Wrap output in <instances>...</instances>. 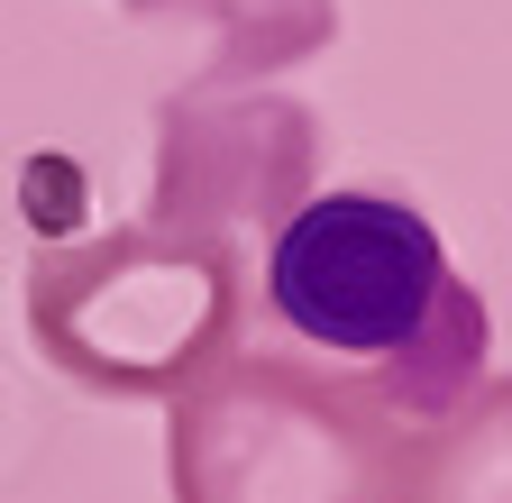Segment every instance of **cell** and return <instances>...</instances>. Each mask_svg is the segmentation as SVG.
I'll return each mask as SVG.
<instances>
[{
    "label": "cell",
    "mask_w": 512,
    "mask_h": 503,
    "mask_svg": "<svg viewBox=\"0 0 512 503\" xmlns=\"http://www.w3.org/2000/svg\"><path fill=\"white\" fill-rule=\"evenodd\" d=\"M256 266H266L275 330L311 366H330L394 439L494 375L485 293L448 266L439 229L394 193H357V183L311 193Z\"/></svg>",
    "instance_id": "obj_1"
},
{
    "label": "cell",
    "mask_w": 512,
    "mask_h": 503,
    "mask_svg": "<svg viewBox=\"0 0 512 503\" xmlns=\"http://www.w3.org/2000/svg\"><path fill=\"white\" fill-rule=\"evenodd\" d=\"M247 293L256 275L229 247L156 229V220H119L92 238H64L28 257L19 311L37 357L83 394L110 403H174L220 348L247 330Z\"/></svg>",
    "instance_id": "obj_2"
},
{
    "label": "cell",
    "mask_w": 512,
    "mask_h": 503,
    "mask_svg": "<svg viewBox=\"0 0 512 503\" xmlns=\"http://www.w3.org/2000/svg\"><path fill=\"white\" fill-rule=\"evenodd\" d=\"M394 430L302 348H220L165 421L174 503H384Z\"/></svg>",
    "instance_id": "obj_3"
},
{
    "label": "cell",
    "mask_w": 512,
    "mask_h": 503,
    "mask_svg": "<svg viewBox=\"0 0 512 503\" xmlns=\"http://www.w3.org/2000/svg\"><path fill=\"white\" fill-rule=\"evenodd\" d=\"M320 183V119L266 83H183L156 101V183L147 220L229 247L256 275L266 238Z\"/></svg>",
    "instance_id": "obj_4"
},
{
    "label": "cell",
    "mask_w": 512,
    "mask_h": 503,
    "mask_svg": "<svg viewBox=\"0 0 512 503\" xmlns=\"http://www.w3.org/2000/svg\"><path fill=\"white\" fill-rule=\"evenodd\" d=\"M384 503H512V385L503 366L467 403L394 439V476Z\"/></svg>",
    "instance_id": "obj_5"
},
{
    "label": "cell",
    "mask_w": 512,
    "mask_h": 503,
    "mask_svg": "<svg viewBox=\"0 0 512 503\" xmlns=\"http://www.w3.org/2000/svg\"><path fill=\"white\" fill-rule=\"evenodd\" d=\"M156 19L202 28V65L183 83H266L275 65H302L339 37V0H174Z\"/></svg>",
    "instance_id": "obj_6"
},
{
    "label": "cell",
    "mask_w": 512,
    "mask_h": 503,
    "mask_svg": "<svg viewBox=\"0 0 512 503\" xmlns=\"http://www.w3.org/2000/svg\"><path fill=\"white\" fill-rule=\"evenodd\" d=\"M128 10H138V19H156V10H174V0H128Z\"/></svg>",
    "instance_id": "obj_7"
}]
</instances>
